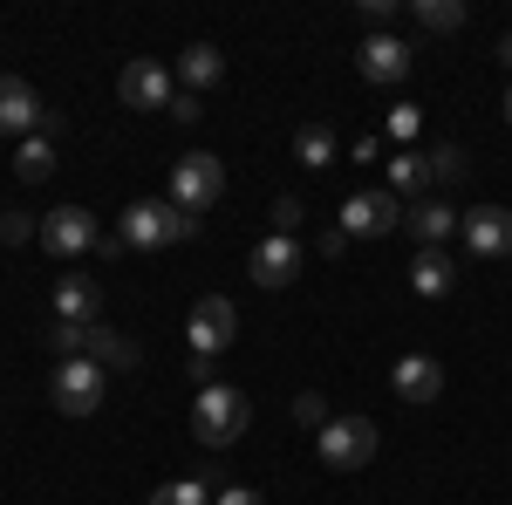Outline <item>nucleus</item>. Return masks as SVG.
<instances>
[{
  "instance_id": "obj_1",
  "label": "nucleus",
  "mask_w": 512,
  "mask_h": 505,
  "mask_svg": "<svg viewBox=\"0 0 512 505\" xmlns=\"http://www.w3.org/2000/svg\"><path fill=\"white\" fill-rule=\"evenodd\" d=\"M198 233V219L192 212H178L171 198H137L130 212H123V253H164V246H178V239H192Z\"/></svg>"
},
{
  "instance_id": "obj_2",
  "label": "nucleus",
  "mask_w": 512,
  "mask_h": 505,
  "mask_svg": "<svg viewBox=\"0 0 512 505\" xmlns=\"http://www.w3.org/2000/svg\"><path fill=\"white\" fill-rule=\"evenodd\" d=\"M246 424H253V403L239 396L233 383H205L192 403V437L205 444V451H226V444H239L246 437Z\"/></svg>"
},
{
  "instance_id": "obj_3",
  "label": "nucleus",
  "mask_w": 512,
  "mask_h": 505,
  "mask_svg": "<svg viewBox=\"0 0 512 505\" xmlns=\"http://www.w3.org/2000/svg\"><path fill=\"white\" fill-rule=\"evenodd\" d=\"M103 389H110V369H96L89 355H76V362H55L48 403H55L62 417H96V410H103Z\"/></svg>"
},
{
  "instance_id": "obj_4",
  "label": "nucleus",
  "mask_w": 512,
  "mask_h": 505,
  "mask_svg": "<svg viewBox=\"0 0 512 505\" xmlns=\"http://www.w3.org/2000/svg\"><path fill=\"white\" fill-rule=\"evenodd\" d=\"M219 198H226V164L212 151H185L171 164V205L178 212H212Z\"/></svg>"
},
{
  "instance_id": "obj_5",
  "label": "nucleus",
  "mask_w": 512,
  "mask_h": 505,
  "mask_svg": "<svg viewBox=\"0 0 512 505\" xmlns=\"http://www.w3.org/2000/svg\"><path fill=\"white\" fill-rule=\"evenodd\" d=\"M315 451H321L328 471H362L376 458V424H369V417H328V430L315 437Z\"/></svg>"
},
{
  "instance_id": "obj_6",
  "label": "nucleus",
  "mask_w": 512,
  "mask_h": 505,
  "mask_svg": "<svg viewBox=\"0 0 512 505\" xmlns=\"http://www.w3.org/2000/svg\"><path fill=\"white\" fill-rule=\"evenodd\" d=\"M185 342H192V355H219L239 342V308L226 301V294H205V301H192V321H185Z\"/></svg>"
},
{
  "instance_id": "obj_7",
  "label": "nucleus",
  "mask_w": 512,
  "mask_h": 505,
  "mask_svg": "<svg viewBox=\"0 0 512 505\" xmlns=\"http://www.w3.org/2000/svg\"><path fill=\"white\" fill-rule=\"evenodd\" d=\"M41 246H48L55 260H82V253H96V246H103V226H96V212L62 205V212H48V219H41Z\"/></svg>"
},
{
  "instance_id": "obj_8",
  "label": "nucleus",
  "mask_w": 512,
  "mask_h": 505,
  "mask_svg": "<svg viewBox=\"0 0 512 505\" xmlns=\"http://www.w3.org/2000/svg\"><path fill=\"white\" fill-rule=\"evenodd\" d=\"M403 226V198L396 192H349L342 198V233L349 239H390Z\"/></svg>"
},
{
  "instance_id": "obj_9",
  "label": "nucleus",
  "mask_w": 512,
  "mask_h": 505,
  "mask_svg": "<svg viewBox=\"0 0 512 505\" xmlns=\"http://www.w3.org/2000/svg\"><path fill=\"white\" fill-rule=\"evenodd\" d=\"M117 96H123V110H171L178 103V76L164 62H130L117 76Z\"/></svg>"
},
{
  "instance_id": "obj_10",
  "label": "nucleus",
  "mask_w": 512,
  "mask_h": 505,
  "mask_svg": "<svg viewBox=\"0 0 512 505\" xmlns=\"http://www.w3.org/2000/svg\"><path fill=\"white\" fill-rule=\"evenodd\" d=\"M410 62H417L410 41L390 35V28H383V35H362V48H355V69H362L369 82H383V89H396V82L410 76Z\"/></svg>"
},
{
  "instance_id": "obj_11",
  "label": "nucleus",
  "mask_w": 512,
  "mask_h": 505,
  "mask_svg": "<svg viewBox=\"0 0 512 505\" xmlns=\"http://www.w3.org/2000/svg\"><path fill=\"white\" fill-rule=\"evenodd\" d=\"M458 233H465V246H472V260H506L512 253V212L506 205H472Z\"/></svg>"
},
{
  "instance_id": "obj_12",
  "label": "nucleus",
  "mask_w": 512,
  "mask_h": 505,
  "mask_svg": "<svg viewBox=\"0 0 512 505\" xmlns=\"http://www.w3.org/2000/svg\"><path fill=\"white\" fill-rule=\"evenodd\" d=\"M41 123H48V110L35 89L21 76H0V137H41Z\"/></svg>"
},
{
  "instance_id": "obj_13",
  "label": "nucleus",
  "mask_w": 512,
  "mask_h": 505,
  "mask_svg": "<svg viewBox=\"0 0 512 505\" xmlns=\"http://www.w3.org/2000/svg\"><path fill=\"white\" fill-rule=\"evenodd\" d=\"M294 273H301V239L267 233L260 246H253V280H260L267 294H280V287H294Z\"/></svg>"
},
{
  "instance_id": "obj_14",
  "label": "nucleus",
  "mask_w": 512,
  "mask_h": 505,
  "mask_svg": "<svg viewBox=\"0 0 512 505\" xmlns=\"http://www.w3.org/2000/svg\"><path fill=\"white\" fill-rule=\"evenodd\" d=\"M390 389L403 403H437V396H444V362H437V355H396Z\"/></svg>"
},
{
  "instance_id": "obj_15",
  "label": "nucleus",
  "mask_w": 512,
  "mask_h": 505,
  "mask_svg": "<svg viewBox=\"0 0 512 505\" xmlns=\"http://www.w3.org/2000/svg\"><path fill=\"white\" fill-rule=\"evenodd\" d=\"M96 314H103V287H96L89 273H62V280H55V321L96 328Z\"/></svg>"
},
{
  "instance_id": "obj_16",
  "label": "nucleus",
  "mask_w": 512,
  "mask_h": 505,
  "mask_svg": "<svg viewBox=\"0 0 512 505\" xmlns=\"http://www.w3.org/2000/svg\"><path fill=\"white\" fill-rule=\"evenodd\" d=\"M458 226H465V219H458L444 198H417V205H403V233L417 239V246H444Z\"/></svg>"
},
{
  "instance_id": "obj_17",
  "label": "nucleus",
  "mask_w": 512,
  "mask_h": 505,
  "mask_svg": "<svg viewBox=\"0 0 512 505\" xmlns=\"http://www.w3.org/2000/svg\"><path fill=\"white\" fill-rule=\"evenodd\" d=\"M451 280H458V260H451L444 246H417V260H410V287H417L424 301H444Z\"/></svg>"
},
{
  "instance_id": "obj_18",
  "label": "nucleus",
  "mask_w": 512,
  "mask_h": 505,
  "mask_svg": "<svg viewBox=\"0 0 512 505\" xmlns=\"http://www.w3.org/2000/svg\"><path fill=\"white\" fill-rule=\"evenodd\" d=\"M89 362L117 376V369H137V362H144V349H137L130 335H117V328H103V321H96V328H89Z\"/></svg>"
},
{
  "instance_id": "obj_19",
  "label": "nucleus",
  "mask_w": 512,
  "mask_h": 505,
  "mask_svg": "<svg viewBox=\"0 0 512 505\" xmlns=\"http://www.w3.org/2000/svg\"><path fill=\"white\" fill-rule=\"evenodd\" d=\"M219 76H226V55H219L212 41H192V48H185V62H178V89L198 96V89H212Z\"/></svg>"
},
{
  "instance_id": "obj_20",
  "label": "nucleus",
  "mask_w": 512,
  "mask_h": 505,
  "mask_svg": "<svg viewBox=\"0 0 512 505\" xmlns=\"http://www.w3.org/2000/svg\"><path fill=\"white\" fill-rule=\"evenodd\" d=\"M335 151H342V137H335L328 123H301V130H294V164H301V171H328Z\"/></svg>"
},
{
  "instance_id": "obj_21",
  "label": "nucleus",
  "mask_w": 512,
  "mask_h": 505,
  "mask_svg": "<svg viewBox=\"0 0 512 505\" xmlns=\"http://www.w3.org/2000/svg\"><path fill=\"white\" fill-rule=\"evenodd\" d=\"M14 178H21V185L55 178V137H21V151H14Z\"/></svg>"
},
{
  "instance_id": "obj_22",
  "label": "nucleus",
  "mask_w": 512,
  "mask_h": 505,
  "mask_svg": "<svg viewBox=\"0 0 512 505\" xmlns=\"http://www.w3.org/2000/svg\"><path fill=\"white\" fill-rule=\"evenodd\" d=\"M424 185H431L424 157H417V151H396V157H390V192L403 198V205H417V192H424Z\"/></svg>"
},
{
  "instance_id": "obj_23",
  "label": "nucleus",
  "mask_w": 512,
  "mask_h": 505,
  "mask_svg": "<svg viewBox=\"0 0 512 505\" xmlns=\"http://www.w3.org/2000/svg\"><path fill=\"white\" fill-rule=\"evenodd\" d=\"M410 14H417V28H431V35H458V28H465V0H417Z\"/></svg>"
},
{
  "instance_id": "obj_24",
  "label": "nucleus",
  "mask_w": 512,
  "mask_h": 505,
  "mask_svg": "<svg viewBox=\"0 0 512 505\" xmlns=\"http://www.w3.org/2000/svg\"><path fill=\"white\" fill-rule=\"evenodd\" d=\"M424 171H431V185H458L472 164H465V151H458V144H437V151L424 157Z\"/></svg>"
},
{
  "instance_id": "obj_25",
  "label": "nucleus",
  "mask_w": 512,
  "mask_h": 505,
  "mask_svg": "<svg viewBox=\"0 0 512 505\" xmlns=\"http://www.w3.org/2000/svg\"><path fill=\"white\" fill-rule=\"evenodd\" d=\"M151 505H212V492H205L198 478H171V485L151 492Z\"/></svg>"
},
{
  "instance_id": "obj_26",
  "label": "nucleus",
  "mask_w": 512,
  "mask_h": 505,
  "mask_svg": "<svg viewBox=\"0 0 512 505\" xmlns=\"http://www.w3.org/2000/svg\"><path fill=\"white\" fill-rule=\"evenodd\" d=\"M48 349L62 355V362H76V355H89V328H76V321H55V328H48Z\"/></svg>"
},
{
  "instance_id": "obj_27",
  "label": "nucleus",
  "mask_w": 512,
  "mask_h": 505,
  "mask_svg": "<svg viewBox=\"0 0 512 505\" xmlns=\"http://www.w3.org/2000/svg\"><path fill=\"white\" fill-rule=\"evenodd\" d=\"M28 233L41 239V219H28V212H7V219H0V246H21Z\"/></svg>"
},
{
  "instance_id": "obj_28",
  "label": "nucleus",
  "mask_w": 512,
  "mask_h": 505,
  "mask_svg": "<svg viewBox=\"0 0 512 505\" xmlns=\"http://www.w3.org/2000/svg\"><path fill=\"white\" fill-rule=\"evenodd\" d=\"M294 424H308L321 437V430H328V403H321V396H294Z\"/></svg>"
},
{
  "instance_id": "obj_29",
  "label": "nucleus",
  "mask_w": 512,
  "mask_h": 505,
  "mask_svg": "<svg viewBox=\"0 0 512 505\" xmlns=\"http://www.w3.org/2000/svg\"><path fill=\"white\" fill-rule=\"evenodd\" d=\"M301 219H308V212H301V198H274V233H301Z\"/></svg>"
},
{
  "instance_id": "obj_30",
  "label": "nucleus",
  "mask_w": 512,
  "mask_h": 505,
  "mask_svg": "<svg viewBox=\"0 0 512 505\" xmlns=\"http://www.w3.org/2000/svg\"><path fill=\"white\" fill-rule=\"evenodd\" d=\"M383 130H390L396 144H410V137H417V110H410V103H396L390 117H383Z\"/></svg>"
},
{
  "instance_id": "obj_31",
  "label": "nucleus",
  "mask_w": 512,
  "mask_h": 505,
  "mask_svg": "<svg viewBox=\"0 0 512 505\" xmlns=\"http://www.w3.org/2000/svg\"><path fill=\"white\" fill-rule=\"evenodd\" d=\"M212 505H267V499H260L253 485H226V492H219V499H212Z\"/></svg>"
},
{
  "instance_id": "obj_32",
  "label": "nucleus",
  "mask_w": 512,
  "mask_h": 505,
  "mask_svg": "<svg viewBox=\"0 0 512 505\" xmlns=\"http://www.w3.org/2000/svg\"><path fill=\"white\" fill-rule=\"evenodd\" d=\"M192 383H198V389L219 383V362H212V355H192Z\"/></svg>"
},
{
  "instance_id": "obj_33",
  "label": "nucleus",
  "mask_w": 512,
  "mask_h": 505,
  "mask_svg": "<svg viewBox=\"0 0 512 505\" xmlns=\"http://www.w3.org/2000/svg\"><path fill=\"white\" fill-rule=\"evenodd\" d=\"M171 117H178V123H198L205 110H198V96H185V89H178V103H171Z\"/></svg>"
},
{
  "instance_id": "obj_34",
  "label": "nucleus",
  "mask_w": 512,
  "mask_h": 505,
  "mask_svg": "<svg viewBox=\"0 0 512 505\" xmlns=\"http://www.w3.org/2000/svg\"><path fill=\"white\" fill-rule=\"evenodd\" d=\"M499 62H506V76H512V35H499Z\"/></svg>"
},
{
  "instance_id": "obj_35",
  "label": "nucleus",
  "mask_w": 512,
  "mask_h": 505,
  "mask_svg": "<svg viewBox=\"0 0 512 505\" xmlns=\"http://www.w3.org/2000/svg\"><path fill=\"white\" fill-rule=\"evenodd\" d=\"M506 123H512V89H506Z\"/></svg>"
}]
</instances>
